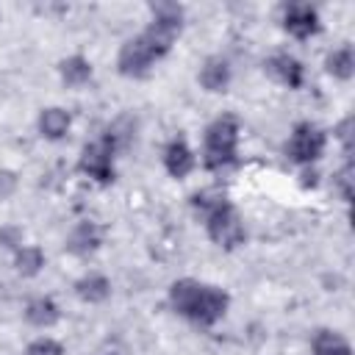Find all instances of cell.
Wrapping results in <instances>:
<instances>
[{
  "label": "cell",
  "instance_id": "cell-25",
  "mask_svg": "<svg viewBox=\"0 0 355 355\" xmlns=\"http://www.w3.org/2000/svg\"><path fill=\"white\" fill-rule=\"evenodd\" d=\"M153 19H169V22H183V8L178 3H153Z\"/></svg>",
  "mask_w": 355,
  "mask_h": 355
},
{
  "label": "cell",
  "instance_id": "cell-28",
  "mask_svg": "<svg viewBox=\"0 0 355 355\" xmlns=\"http://www.w3.org/2000/svg\"><path fill=\"white\" fill-rule=\"evenodd\" d=\"M17 191V175L11 169H0V202Z\"/></svg>",
  "mask_w": 355,
  "mask_h": 355
},
{
  "label": "cell",
  "instance_id": "cell-8",
  "mask_svg": "<svg viewBox=\"0 0 355 355\" xmlns=\"http://www.w3.org/2000/svg\"><path fill=\"white\" fill-rule=\"evenodd\" d=\"M194 166H197V155H194V150L189 147V141L180 139V136L169 139V144L164 147V169H166L172 178L180 180V178L191 175Z\"/></svg>",
  "mask_w": 355,
  "mask_h": 355
},
{
  "label": "cell",
  "instance_id": "cell-26",
  "mask_svg": "<svg viewBox=\"0 0 355 355\" xmlns=\"http://www.w3.org/2000/svg\"><path fill=\"white\" fill-rule=\"evenodd\" d=\"M0 247L17 252V250L22 247V227H17V225H3V227H0Z\"/></svg>",
  "mask_w": 355,
  "mask_h": 355
},
{
  "label": "cell",
  "instance_id": "cell-6",
  "mask_svg": "<svg viewBox=\"0 0 355 355\" xmlns=\"http://www.w3.org/2000/svg\"><path fill=\"white\" fill-rule=\"evenodd\" d=\"M227 308H230V297H227V291L219 288V286H208V283H202V291H200L197 305H194V311H191L189 319H191L194 324L211 327V324H216V322L227 313Z\"/></svg>",
  "mask_w": 355,
  "mask_h": 355
},
{
  "label": "cell",
  "instance_id": "cell-21",
  "mask_svg": "<svg viewBox=\"0 0 355 355\" xmlns=\"http://www.w3.org/2000/svg\"><path fill=\"white\" fill-rule=\"evenodd\" d=\"M14 269H17L22 277H36V275L44 269V252H42V247H36V244H22V247L14 252Z\"/></svg>",
  "mask_w": 355,
  "mask_h": 355
},
{
  "label": "cell",
  "instance_id": "cell-3",
  "mask_svg": "<svg viewBox=\"0 0 355 355\" xmlns=\"http://www.w3.org/2000/svg\"><path fill=\"white\" fill-rule=\"evenodd\" d=\"M205 230H208V239L222 247V250H236L244 244L247 239V230H244V222L239 216V211L227 202L225 208H219L211 219H205Z\"/></svg>",
  "mask_w": 355,
  "mask_h": 355
},
{
  "label": "cell",
  "instance_id": "cell-11",
  "mask_svg": "<svg viewBox=\"0 0 355 355\" xmlns=\"http://www.w3.org/2000/svg\"><path fill=\"white\" fill-rule=\"evenodd\" d=\"M100 244H103V230H100L97 222H89V219L78 222V225L69 230V236H67V250H69L72 255H89V252H94Z\"/></svg>",
  "mask_w": 355,
  "mask_h": 355
},
{
  "label": "cell",
  "instance_id": "cell-10",
  "mask_svg": "<svg viewBox=\"0 0 355 355\" xmlns=\"http://www.w3.org/2000/svg\"><path fill=\"white\" fill-rule=\"evenodd\" d=\"M178 33H180V22H169V19H150V25L141 31V39L153 47V53H155L158 58H164V55L172 50V44H175Z\"/></svg>",
  "mask_w": 355,
  "mask_h": 355
},
{
  "label": "cell",
  "instance_id": "cell-20",
  "mask_svg": "<svg viewBox=\"0 0 355 355\" xmlns=\"http://www.w3.org/2000/svg\"><path fill=\"white\" fill-rule=\"evenodd\" d=\"M324 69H327V75H333L338 80H349L355 75V53H352V47L341 44V47L330 50L327 58H324Z\"/></svg>",
  "mask_w": 355,
  "mask_h": 355
},
{
  "label": "cell",
  "instance_id": "cell-22",
  "mask_svg": "<svg viewBox=\"0 0 355 355\" xmlns=\"http://www.w3.org/2000/svg\"><path fill=\"white\" fill-rule=\"evenodd\" d=\"M189 202H191V211H194V214H197V216L205 222V219H211V216H214L219 208H225L230 200H227L222 191H214V189H202V191H194Z\"/></svg>",
  "mask_w": 355,
  "mask_h": 355
},
{
  "label": "cell",
  "instance_id": "cell-5",
  "mask_svg": "<svg viewBox=\"0 0 355 355\" xmlns=\"http://www.w3.org/2000/svg\"><path fill=\"white\" fill-rule=\"evenodd\" d=\"M78 169H80L86 178H92L94 183H111V180H114V153H111V147H108L103 139L86 144V147L80 150Z\"/></svg>",
  "mask_w": 355,
  "mask_h": 355
},
{
  "label": "cell",
  "instance_id": "cell-19",
  "mask_svg": "<svg viewBox=\"0 0 355 355\" xmlns=\"http://www.w3.org/2000/svg\"><path fill=\"white\" fill-rule=\"evenodd\" d=\"M311 349H313V355H352L349 341L338 330H327V327H322V330L313 333Z\"/></svg>",
  "mask_w": 355,
  "mask_h": 355
},
{
  "label": "cell",
  "instance_id": "cell-7",
  "mask_svg": "<svg viewBox=\"0 0 355 355\" xmlns=\"http://www.w3.org/2000/svg\"><path fill=\"white\" fill-rule=\"evenodd\" d=\"M283 28L294 39H311L319 33V11L311 3H286L283 6Z\"/></svg>",
  "mask_w": 355,
  "mask_h": 355
},
{
  "label": "cell",
  "instance_id": "cell-17",
  "mask_svg": "<svg viewBox=\"0 0 355 355\" xmlns=\"http://www.w3.org/2000/svg\"><path fill=\"white\" fill-rule=\"evenodd\" d=\"M75 294H78L83 302H89V305L105 302V300L111 297V280H108L105 275H97V272L83 275V277L75 283Z\"/></svg>",
  "mask_w": 355,
  "mask_h": 355
},
{
  "label": "cell",
  "instance_id": "cell-1",
  "mask_svg": "<svg viewBox=\"0 0 355 355\" xmlns=\"http://www.w3.org/2000/svg\"><path fill=\"white\" fill-rule=\"evenodd\" d=\"M239 150V122L233 116H216L202 133V166L208 172H222L236 164Z\"/></svg>",
  "mask_w": 355,
  "mask_h": 355
},
{
  "label": "cell",
  "instance_id": "cell-13",
  "mask_svg": "<svg viewBox=\"0 0 355 355\" xmlns=\"http://www.w3.org/2000/svg\"><path fill=\"white\" fill-rule=\"evenodd\" d=\"M200 291H202V283L194 280V277H180V280H175V283L169 286V305H172V311L189 319L191 311H194V305H197Z\"/></svg>",
  "mask_w": 355,
  "mask_h": 355
},
{
  "label": "cell",
  "instance_id": "cell-15",
  "mask_svg": "<svg viewBox=\"0 0 355 355\" xmlns=\"http://www.w3.org/2000/svg\"><path fill=\"white\" fill-rule=\"evenodd\" d=\"M25 319H28V324H33L39 330H47V327L58 324L61 308H58V302L53 297H33L25 305Z\"/></svg>",
  "mask_w": 355,
  "mask_h": 355
},
{
  "label": "cell",
  "instance_id": "cell-18",
  "mask_svg": "<svg viewBox=\"0 0 355 355\" xmlns=\"http://www.w3.org/2000/svg\"><path fill=\"white\" fill-rule=\"evenodd\" d=\"M108 147H111V153L116 155L119 150H125V147H130V141L136 139V122L130 119V116H116L108 128H105V133L100 136Z\"/></svg>",
  "mask_w": 355,
  "mask_h": 355
},
{
  "label": "cell",
  "instance_id": "cell-2",
  "mask_svg": "<svg viewBox=\"0 0 355 355\" xmlns=\"http://www.w3.org/2000/svg\"><path fill=\"white\" fill-rule=\"evenodd\" d=\"M324 147H327V133L313 122H300L286 141V158L300 166H311L313 161L322 158Z\"/></svg>",
  "mask_w": 355,
  "mask_h": 355
},
{
  "label": "cell",
  "instance_id": "cell-27",
  "mask_svg": "<svg viewBox=\"0 0 355 355\" xmlns=\"http://www.w3.org/2000/svg\"><path fill=\"white\" fill-rule=\"evenodd\" d=\"M338 141H341V147L349 153L352 150V116H344L338 125H336V133H333Z\"/></svg>",
  "mask_w": 355,
  "mask_h": 355
},
{
  "label": "cell",
  "instance_id": "cell-29",
  "mask_svg": "<svg viewBox=\"0 0 355 355\" xmlns=\"http://www.w3.org/2000/svg\"><path fill=\"white\" fill-rule=\"evenodd\" d=\"M300 178H302L300 183H302L305 189H308V186H316V183H319V172H316V169H311V166H305Z\"/></svg>",
  "mask_w": 355,
  "mask_h": 355
},
{
  "label": "cell",
  "instance_id": "cell-4",
  "mask_svg": "<svg viewBox=\"0 0 355 355\" xmlns=\"http://www.w3.org/2000/svg\"><path fill=\"white\" fill-rule=\"evenodd\" d=\"M155 61H158V55H155L153 47L141 39V33L133 36V39H128V42L119 47V53H116V67H119V72H122L125 78H141V75H147Z\"/></svg>",
  "mask_w": 355,
  "mask_h": 355
},
{
  "label": "cell",
  "instance_id": "cell-12",
  "mask_svg": "<svg viewBox=\"0 0 355 355\" xmlns=\"http://www.w3.org/2000/svg\"><path fill=\"white\" fill-rule=\"evenodd\" d=\"M230 78H233V69L222 55L205 58L200 67V75H197V80L205 92H225L230 86Z\"/></svg>",
  "mask_w": 355,
  "mask_h": 355
},
{
  "label": "cell",
  "instance_id": "cell-23",
  "mask_svg": "<svg viewBox=\"0 0 355 355\" xmlns=\"http://www.w3.org/2000/svg\"><path fill=\"white\" fill-rule=\"evenodd\" d=\"M25 355H67V349L61 341H55L50 336H39L25 347Z\"/></svg>",
  "mask_w": 355,
  "mask_h": 355
},
{
  "label": "cell",
  "instance_id": "cell-24",
  "mask_svg": "<svg viewBox=\"0 0 355 355\" xmlns=\"http://www.w3.org/2000/svg\"><path fill=\"white\" fill-rule=\"evenodd\" d=\"M333 186H336V191L341 194V200L344 202H349L352 200V164L347 161L336 175H333Z\"/></svg>",
  "mask_w": 355,
  "mask_h": 355
},
{
  "label": "cell",
  "instance_id": "cell-9",
  "mask_svg": "<svg viewBox=\"0 0 355 355\" xmlns=\"http://www.w3.org/2000/svg\"><path fill=\"white\" fill-rule=\"evenodd\" d=\"M266 72H269L277 83H283V86H288V89H300V86L305 83V67H302V61L294 58L291 53H275V55L266 61Z\"/></svg>",
  "mask_w": 355,
  "mask_h": 355
},
{
  "label": "cell",
  "instance_id": "cell-16",
  "mask_svg": "<svg viewBox=\"0 0 355 355\" xmlns=\"http://www.w3.org/2000/svg\"><path fill=\"white\" fill-rule=\"evenodd\" d=\"M58 75L64 80V86L69 89H80L92 80V61L83 58V55H67L61 64H58Z\"/></svg>",
  "mask_w": 355,
  "mask_h": 355
},
{
  "label": "cell",
  "instance_id": "cell-14",
  "mask_svg": "<svg viewBox=\"0 0 355 355\" xmlns=\"http://www.w3.org/2000/svg\"><path fill=\"white\" fill-rule=\"evenodd\" d=\"M36 128H39L42 139H47V141H61V139L69 133V128H72V116H69L67 108L50 105V108H44V111L39 114Z\"/></svg>",
  "mask_w": 355,
  "mask_h": 355
}]
</instances>
